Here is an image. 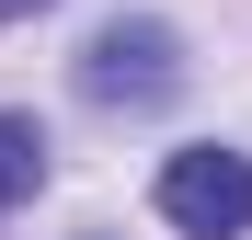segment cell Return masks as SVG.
I'll list each match as a JSON object with an SVG mask.
<instances>
[{
	"mask_svg": "<svg viewBox=\"0 0 252 240\" xmlns=\"http://www.w3.org/2000/svg\"><path fill=\"white\" fill-rule=\"evenodd\" d=\"M23 12H46V0H0V23H23Z\"/></svg>",
	"mask_w": 252,
	"mask_h": 240,
	"instance_id": "obj_4",
	"label": "cell"
},
{
	"mask_svg": "<svg viewBox=\"0 0 252 240\" xmlns=\"http://www.w3.org/2000/svg\"><path fill=\"white\" fill-rule=\"evenodd\" d=\"M34 183H46V137H34V114H0V217L34 206Z\"/></svg>",
	"mask_w": 252,
	"mask_h": 240,
	"instance_id": "obj_3",
	"label": "cell"
},
{
	"mask_svg": "<svg viewBox=\"0 0 252 240\" xmlns=\"http://www.w3.org/2000/svg\"><path fill=\"white\" fill-rule=\"evenodd\" d=\"M80 92L92 103H172L184 92V34L172 23H103L92 46H80Z\"/></svg>",
	"mask_w": 252,
	"mask_h": 240,
	"instance_id": "obj_1",
	"label": "cell"
},
{
	"mask_svg": "<svg viewBox=\"0 0 252 240\" xmlns=\"http://www.w3.org/2000/svg\"><path fill=\"white\" fill-rule=\"evenodd\" d=\"M160 217L184 240H241L252 229V160L241 149H172L160 160Z\"/></svg>",
	"mask_w": 252,
	"mask_h": 240,
	"instance_id": "obj_2",
	"label": "cell"
}]
</instances>
